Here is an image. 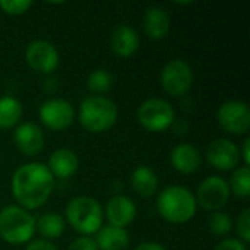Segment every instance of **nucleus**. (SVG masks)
Wrapping results in <instances>:
<instances>
[{
	"instance_id": "1",
	"label": "nucleus",
	"mask_w": 250,
	"mask_h": 250,
	"mask_svg": "<svg viewBox=\"0 0 250 250\" xmlns=\"http://www.w3.org/2000/svg\"><path fill=\"white\" fill-rule=\"evenodd\" d=\"M54 186L48 167L40 163L21 166L12 177V193L21 208L37 209L42 207L51 195Z\"/></svg>"
},
{
	"instance_id": "2",
	"label": "nucleus",
	"mask_w": 250,
	"mask_h": 250,
	"mask_svg": "<svg viewBox=\"0 0 250 250\" xmlns=\"http://www.w3.org/2000/svg\"><path fill=\"white\" fill-rule=\"evenodd\" d=\"M196 198L183 186H168L157 199L160 215L173 224H183L192 220L196 214Z\"/></svg>"
},
{
	"instance_id": "3",
	"label": "nucleus",
	"mask_w": 250,
	"mask_h": 250,
	"mask_svg": "<svg viewBox=\"0 0 250 250\" xmlns=\"http://www.w3.org/2000/svg\"><path fill=\"white\" fill-rule=\"evenodd\" d=\"M117 120L116 104L103 95L86 97L79 105V122L88 132L101 133L114 126Z\"/></svg>"
},
{
	"instance_id": "4",
	"label": "nucleus",
	"mask_w": 250,
	"mask_h": 250,
	"mask_svg": "<svg viewBox=\"0 0 250 250\" xmlns=\"http://www.w3.org/2000/svg\"><path fill=\"white\" fill-rule=\"evenodd\" d=\"M35 233V218L16 205L4 207L0 211V237L10 245L26 243Z\"/></svg>"
},
{
	"instance_id": "5",
	"label": "nucleus",
	"mask_w": 250,
	"mask_h": 250,
	"mask_svg": "<svg viewBox=\"0 0 250 250\" xmlns=\"http://www.w3.org/2000/svg\"><path fill=\"white\" fill-rule=\"evenodd\" d=\"M69 224L81 234H94L103 224V208L91 196H78L66 207Z\"/></svg>"
},
{
	"instance_id": "6",
	"label": "nucleus",
	"mask_w": 250,
	"mask_h": 250,
	"mask_svg": "<svg viewBox=\"0 0 250 250\" xmlns=\"http://www.w3.org/2000/svg\"><path fill=\"white\" fill-rule=\"evenodd\" d=\"M141 126L149 132H163L174 122V110L171 104L163 98H149L144 101L138 110Z\"/></svg>"
},
{
	"instance_id": "7",
	"label": "nucleus",
	"mask_w": 250,
	"mask_h": 250,
	"mask_svg": "<svg viewBox=\"0 0 250 250\" xmlns=\"http://www.w3.org/2000/svg\"><path fill=\"white\" fill-rule=\"evenodd\" d=\"M161 83L170 95L182 97L188 94L193 83V72L185 60L174 59L164 66L161 72Z\"/></svg>"
},
{
	"instance_id": "8",
	"label": "nucleus",
	"mask_w": 250,
	"mask_h": 250,
	"mask_svg": "<svg viewBox=\"0 0 250 250\" xmlns=\"http://www.w3.org/2000/svg\"><path fill=\"white\" fill-rule=\"evenodd\" d=\"M217 117L220 126L229 133L242 135L249 130L250 110L249 105L243 101H226L220 105Z\"/></svg>"
},
{
	"instance_id": "9",
	"label": "nucleus",
	"mask_w": 250,
	"mask_h": 250,
	"mask_svg": "<svg viewBox=\"0 0 250 250\" xmlns=\"http://www.w3.org/2000/svg\"><path fill=\"white\" fill-rule=\"evenodd\" d=\"M40 119L44 126L54 132L67 129L75 119V110L72 104L62 98H51L42 103L40 107Z\"/></svg>"
},
{
	"instance_id": "10",
	"label": "nucleus",
	"mask_w": 250,
	"mask_h": 250,
	"mask_svg": "<svg viewBox=\"0 0 250 250\" xmlns=\"http://www.w3.org/2000/svg\"><path fill=\"white\" fill-rule=\"evenodd\" d=\"M229 198H230L229 183L223 177L211 176L201 183L198 189L196 204H199L207 211L217 212L229 202Z\"/></svg>"
},
{
	"instance_id": "11",
	"label": "nucleus",
	"mask_w": 250,
	"mask_h": 250,
	"mask_svg": "<svg viewBox=\"0 0 250 250\" xmlns=\"http://www.w3.org/2000/svg\"><path fill=\"white\" fill-rule=\"evenodd\" d=\"M25 60L37 73H51L59 66V53L51 42L35 40L26 47Z\"/></svg>"
},
{
	"instance_id": "12",
	"label": "nucleus",
	"mask_w": 250,
	"mask_h": 250,
	"mask_svg": "<svg viewBox=\"0 0 250 250\" xmlns=\"http://www.w3.org/2000/svg\"><path fill=\"white\" fill-rule=\"evenodd\" d=\"M207 160L208 163L221 171H227L234 168L240 161V151L233 141L226 138H220L212 141L207 148Z\"/></svg>"
},
{
	"instance_id": "13",
	"label": "nucleus",
	"mask_w": 250,
	"mask_h": 250,
	"mask_svg": "<svg viewBox=\"0 0 250 250\" xmlns=\"http://www.w3.org/2000/svg\"><path fill=\"white\" fill-rule=\"evenodd\" d=\"M15 145L18 149L28 157L38 155L44 148V135L38 125L35 123H23L16 127L13 133Z\"/></svg>"
},
{
	"instance_id": "14",
	"label": "nucleus",
	"mask_w": 250,
	"mask_h": 250,
	"mask_svg": "<svg viewBox=\"0 0 250 250\" xmlns=\"http://www.w3.org/2000/svg\"><path fill=\"white\" fill-rule=\"evenodd\" d=\"M105 217L110 226L125 229L136 217V205L127 196H114L105 205Z\"/></svg>"
},
{
	"instance_id": "15",
	"label": "nucleus",
	"mask_w": 250,
	"mask_h": 250,
	"mask_svg": "<svg viewBox=\"0 0 250 250\" xmlns=\"http://www.w3.org/2000/svg\"><path fill=\"white\" fill-rule=\"evenodd\" d=\"M170 160L173 167L183 174H192L198 171L202 163L199 149L190 144H180L174 146L170 154Z\"/></svg>"
},
{
	"instance_id": "16",
	"label": "nucleus",
	"mask_w": 250,
	"mask_h": 250,
	"mask_svg": "<svg viewBox=\"0 0 250 250\" xmlns=\"http://www.w3.org/2000/svg\"><path fill=\"white\" fill-rule=\"evenodd\" d=\"M78 167H79V160H78L76 154L67 148L56 149L48 158L50 173L60 179H67V177L73 176L76 173Z\"/></svg>"
},
{
	"instance_id": "17",
	"label": "nucleus",
	"mask_w": 250,
	"mask_h": 250,
	"mask_svg": "<svg viewBox=\"0 0 250 250\" xmlns=\"http://www.w3.org/2000/svg\"><path fill=\"white\" fill-rule=\"evenodd\" d=\"M170 16L160 6H151L144 16V31L152 40H161L168 34Z\"/></svg>"
},
{
	"instance_id": "18",
	"label": "nucleus",
	"mask_w": 250,
	"mask_h": 250,
	"mask_svg": "<svg viewBox=\"0 0 250 250\" xmlns=\"http://www.w3.org/2000/svg\"><path fill=\"white\" fill-rule=\"evenodd\" d=\"M113 51L120 57H130L139 47L138 32L129 25H119L111 35Z\"/></svg>"
},
{
	"instance_id": "19",
	"label": "nucleus",
	"mask_w": 250,
	"mask_h": 250,
	"mask_svg": "<svg viewBox=\"0 0 250 250\" xmlns=\"http://www.w3.org/2000/svg\"><path fill=\"white\" fill-rule=\"evenodd\" d=\"M97 248L101 250H123L129 245V234L125 229L107 226L97 231Z\"/></svg>"
},
{
	"instance_id": "20",
	"label": "nucleus",
	"mask_w": 250,
	"mask_h": 250,
	"mask_svg": "<svg viewBox=\"0 0 250 250\" xmlns=\"http://www.w3.org/2000/svg\"><path fill=\"white\" fill-rule=\"evenodd\" d=\"M130 185L141 198H152L158 188V179L149 167L141 166L133 170Z\"/></svg>"
},
{
	"instance_id": "21",
	"label": "nucleus",
	"mask_w": 250,
	"mask_h": 250,
	"mask_svg": "<svg viewBox=\"0 0 250 250\" xmlns=\"http://www.w3.org/2000/svg\"><path fill=\"white\" fill-rule=\"evenodd\" d=\"M22 116V104L13 97L0 98V129H10L16 126Z\"/></svg>"
},
{
	"instance_id": "22",
	"label": "nucleus",
	"mask_w": 250,
	"mask_h": 250,
	"mask_svg": "<svg viewBox=\"0 0 250 250\" xmlns=\"http://www.w3.org/2000/svg\"><path fill=\"white\" fill-rule=\"evenodd\" d=\"M35 230L45 239H57L64 231V221L59 214H44L35 220Z\"/></svg>"
},
{
	"instance_id": "23",
	"label": "nucleus",
	"mask_w": 250,
	"mask_h": 250,
	"mask_svg": "<svg viewBox=\"0 0 250 250\" xmlns=\"http://www.w3.org/2000/svg\"><path fill=\"white\" fill-rule=\"evenodd\" d=\"M113 82H114V78L108 70L97 69V70L91 72V75L88 76L86 85H88L89 91H92L95 94H105L113 88Z\"/></svg>"
},
{
	"instance_id": "24",
	"label": "nucleus",
	"mask_w": 250,
	"mask_h": 250,
	"mask_svg": "<svg viewBox=\"0 0 250 250\" xmlns=\"http://www.w3.org/2000/svg\"><path fill=\"white\" fill-rule=\"evenodd\" d=\"M230 190H233V193L240 198V199H246L250 195V170L249 167H239L233 176H231V182H230Z\"/></svg>"
},
{
	"instance_id": "25",
	"label": "nucleus",
	"mask_w": 250,
	"mask_h": 250,
	"mask_svg": "<svg viewBox=\"0 0 250 250\" xmlns=\"http://www.w3.org/2000/svg\"><path fill=\"white\" fill-rule=\"evenodd\" d=\"M231 227H233V221L231 218L224 214V212H214L209 218V231L214 234V236H226L231 231Z\"/></svg>"
},
{
	"instance_id": "26",
	"label": "nucleus",
	"mask_w": 250,
	"mask_h": 250,
	"mask_svg": "<svg viewBox=\"0 0 250 250\" xmlns=\"http://www.w3.org/2000/svg\"><path fill=\"white\" fill-rule=\"evenodd\" d=\"M31 6V0H0V9L7 15H22Z\"/></svg>"
},
{
	"instance_id": "27",
	"label": "nucleus",
	"mask_w": 250,
	"mask_h": 250,
	"mask_svg": "<svg viewBox=\"0 0 250 250\" xmlns=\"http://www.w3.org/2000/svg\"><path fill=\"white\" fill-rule=\"evenodd\" d=\"M237 233L239 237L242 239L243 243H249L250 242V211L249 209H243V212L239 215L237 218Z\"/></svg>"
},
{
	"instance_id": "28",
	"label": "nucleus",
	"mask_w": 250,
	"mask_h": 250,
	"mask_svg": "<svg viewBox=\"0 0 250 250\" xmlns=\"http://www.w3.org/2000/svg\"><path fill=\"white\" fill-rule=\"evenodd\" d=\"M67 250H98V248H97V243L94 239L83 236V237H79L75 242H72Z\"/></svg>"
},
{
	"instance_id": "29",
	"label": "nucleus",
	"mask_w": 250,
	"mask_h": 250,
	"mask_svg": "<svg viewBox=\"0 0 250 250\" xmlns=\"http://www.w3.org/2000/svg\"><path fill=\"white\" fill-rule=\"evenodd\" d=\"M215 250H248V246L239 239H226L217 245Z\"/></svg>"
},
{
	"instance_id": "30",
	"label": "nucleus",
	"mask_w": 250,
	"mask_h": 250,
	"mask_svg": "<svg viewBox=\"0 0 250 250\" xmlns=\"http://www.w3.org/2000/svg\"><path fill=\"white\" fill-rule=\"evenodd\" d=\"M25 250H57V249H56L50 242H47V240H35V242L29 243Z\"/></svg>"
},
{
	"instance_id": "31",
	"label": "nucleus",
	"mask_w": 250,
	"mask_h": 250,
	"mask_svg": "<svg viewBox=\"0 0 250 250\" xmlns=\"http://www.w3.org/2000/svg\"><path fill=\"white\" fill-rule=\"evenodd\" d=\"M242 155H243V161H245V167H249L250 164V139H245L243 142V148H242Z\"/></svg>"
},
{
	"instance_id": "32",
	"label": "nucleus",
	"mask_w": 250,
	"mask_h": 250,
	"mask_svg": "<svg viewBox=\"0 0 250 250\" xmlns=\"http://www.w3.org/2000/svg\"><path fill=\"white\" fill-rule=\"evenodd\" d=\"M135 250H166V248L155 242H146V243H141Z\"/></svg>"
}]
</instances>
